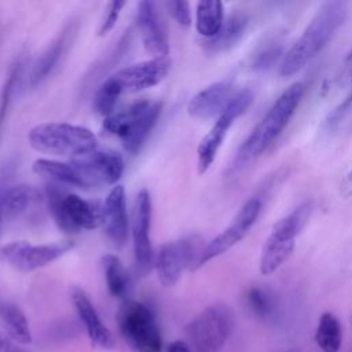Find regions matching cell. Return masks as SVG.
<instances>
[{
  "label": "cell",
  "mask_w": 352,
  "mask_h": 352,
  "mask_svg": "<svg viewBox=\"0 0 352 352\" xmlns=\"http://www.w3.org/2000/svg\"><path fill=\"white\" fill-rule=\"evenodd\" d=\"M234 327V314L223 302L199 312L184 329L192 352H219Z\"/></svg>",
  "instance_id": "7"
},
{
  "label": "cell",
  "mask_w": 352,
  "mask_h": 352,
  "mask_svg": "<svg viewBox=\"0 0 352 352\" xmlns=\"http://www.w3.org/2000/svg\"><path fill=\"white\" fill-rule=\"evenodd\" d=\"M32 169L36 175L51 179L56 183H63L67 186H74L78 188L94 187L85 175L72 162H60L48 158H38L33 162Z\"/></svg>",
  "instance_id": "21"
},
{
  "label": "cell",
  "mask_w": 352,
  "mask_h": 352,
  "mask_svg": "<svg viewBox=\"0 0 352 352\" xmlns=\"http://www.w3.org/2000/svg\"><path fill=\"white\" fill-rule=\"evenodd\" d=\"M204 248V239L199 235H188L160 245L154 253V267L161 285L173 287L186 268L194 271Z\"/></svg>",
  "instance_id": "9"
},
{
  "label": "cell",
  "mask_w": 352,
  "mask_h": 352,
  "mask_svg": "<svg viewBox=\"0 0 352 352\" xmlns=\"http://www.w3.org/2000/svg\"><path fill=\"white\" fill-rule=\"evenodd\" d=\"M28 142L36 151L70 160L98 148V139L91 129L69 122L38 124L29 131Z\"/></svg>",
  "instance_id": "3"
},
{
  "label": "cell",
  "mask_w": 352,
  "mask_h": 352,
  "mask_svg": "<svg viewBox=\"0 0 352 352\" xmlns=\"http://www.w3.org/2000/svg\"><path fill=\"white\" fill-rule=\"evenodd\" d=\"M261 208H263V199L260 197L249 198L242 205L239 212L235 214L232 221L220 234H217L212 241H209L205 245L197 261L195 270L204 267L210 260L224 254L231 248H234L239 241H242L249 232V230L256 224L261 213Z\"/></svg>",
  "instance_id": "11"
},
{
  "label": "cell",
  "mask_w": 352,
  "mask_h": 352,
  "mask_svg": "<svg viewBox=\"0 0 352 352\" xmlns=\"http://www.w3.org/2000/svg\"><path fill=\"white\" fill-rule=\"evenodd\" d=\"M118 99H120V94L107 77L104 81L100 82V85L95 91L92 107L96 114L102 116L103 118H107L114 113V107Z\"/></svg>",
  "instance_id": "29"
},
{
  "label": "cell",
  "mask_w": 352,
  "mask_h": 352,
  "mask_svg": "<svg viewBox=\"0 0 352 352\" xmlns=\"http://www.w3.org/2000/svg\"><path fill=\"white\" fill-rule=\"evenodd\" d=\"M151 231V197L148 190L142 188L135 201L132 219V243L136 271L146 275L154 265V250L150 238Z\"/></svg>",
  "instance_id": "14"
},
{
  "label": "cell",
  "mask_w": 352,
  "mask_h": 352,
  "mask_svg": "<svg viewBox=\"0 0 352 352\" xmlns=\"http://www.w3.org/2000/svg\"><path fill=\"white\" fill-rule=\"evenodd\" d=\"M125 4H126L125 1H109L106 4L104 12H103V18L100 21L99 30H98V34L100 37L109 34L114 29V26L117 25L118 18H120L121 11L125 7Z\"/></svg>",
  "instance_id": "33"
},
{
  "label": "cell",
  "mask_w": 352,
  "mask_h": 352,
  "mask_svg": "<svg viewBox=\"0 0 352 352\" xmlns=\"http://www.w3.org/2000/svg\"><path fill=\"white\" fill-rule=\"evenodd\" d=\"M285 45L280 41H268L261 45L252 56L250 66L256 72H265L272 69L275 65H280L285 56Z\"/></svg>",
  "instance_id": "28"
},
{
  "label": "cell",
  "mask_w": 352,
  "mask_h": 352,
  "mask_svg": "<svg viewBox=\"0 0 352 352\" xmlns=\"http://www.w3.org/2000/svg\"><path fill=\"white\" fill-rule=\"evenodd\" d=\"M0 320L3 329L18 344L28 345L32 342V333L25 314L11 302H0Z\"/></svg>",
  "instance_id": "25"
},
{
  "label": "cell",
  "mask_w": 352,
  "mask_h": 352,
  "mask_svg": "<svg viewBox=\"0 0 352 352\" xmlns=\"http://www.w3.org/2000/svg\"><path fill=\"white\" fill-rule=\"evenodd\" d=\"M348 6L344 1L323 3L301 36L286 51L279 65V73L290 77L309 63L333 38L336 32L346 19Z\"/></svg>",
  "instance_id": "1"
},
{
  "label": "cell",
  "mask_w": 352,
  "mask_h": 352,
  "mask_svg": "<svg viewBox=\"0 0 352 352\" xmlns=\"http://www.w3.org/2000/svg\"><path fill=\"white\" fill-rule=\"evenodd\" d=\"M70 161L85 175L94 187L99 184H118L125 170L122 155L114 150L96 148Z\"/></svg>",
  "instance_id": "16"
},
{
  "label": "cell",
  "mask_w": 352,
  "mask_h": 352,
  "mask_svg": "<svg viewBox=\"0 0 352 352\" xmlns=\"http://www.w3.org/2000/svg\"><path fill=\"white\" fill-rule=\"evenodd\" d=\"M248 25L249 15L245 11H234L224 19L221 29L214 37L204 40V50L208 54H221L231 50L243 37Z\"/></svg>",
  "instance_id": "20"
},
{
  "label": "cell",
  "mask_w": 352,
  "mask_h": 352,
  "mask_svg": "<svg viewBox=\"0 0 352 352\" xmlns=\"http://www.w3.org/2000/svg\"><path fill=\"white\" fill-rule=\"evenodd\" d=\"M351 111H352V91L348 94V96L338 106H336L327 114V117H326V120L323 122V129L327 133H333L334 131L338 129L341 122L349 116Z\"/></svg>",
  "instance_id": "32"
},
{
  "label": "cell",
  "mask_w": 352,
  "mask_h": 352,
  "mask_svg": "<svg viewBox=\"0 0 352 352\" xmlns=\"http://www.w3.org/2000/svg\"><path fill=\"white\" fill-rule=\"evenodd\" d=\"M102 206L106 235L116 246H122L126 242L129 232L125 188L121 184L113 186Z\"/></svg>",
  "instance_id": "18"
},
{
  "label": "cell",
  "mask_w": 352,
  "mask_h": 352,
  "mask_svg": "<svg viewBox=\"0 0 352 352\" xmlns=\"http://www.w3.org/2000/svg\"><path fill=\"white\" fill-rule=\"evenodd\" d=\"M246 305L250 312L257 318H267L274 311V298L263 287L253 286L245 294Z\"/></svg>",
  "instance_id": "30"
},
{
  "label": "cell",
  "mask_w": 352,
  "mask_h": 352,
  "mask_svg": "<svg viewBox=\"0 0 352 352\" xmlns=\"http://www.w3.org/2000/svg\"><path fill=\"white\" fill-rule=\"evenodd\" d=\"M73 248L70 241L34 245L28 241H14L0 248V260L16 271L32 272L62 257Z\"/></svg>",
  "instance_id": "12"
},
{
  "label": "cell",
  "mask_w": 352,
  "mask_h": 352,
  "mask_svg": "<svg viewBox=\"0 0 352 352\" xmlns=\"http://www.w3.org/2000/svg\"><path fill=\"white\" fill-rule=\"evenodd\" d=\"M304 92L305 84L302 81H296L275 99L265 116L241 144L234 161V170L241 169L246 164L258 158L276 140L296 113Z\"/></svg>",
  "instance_id": "2"
},
{
  "label": "cell",
  "mask_w": 352,
  "mask_h": 352,
  "mask_svg": "<svg viewBox=\"0 0 352 352\" xmlns=\"http://www.w3.org/2000/svg\"><path fill=\"white\" fill-rule=\"evenodd\" d=\"M351 323H352V315H351Z\"/></svg>",
  "instance_id": "39"
},
{
  "label": "cell",
  "mask_w": 352,
  "mask_h": 352,
  "mask_svg": "<svg viewBox=\"0 0 352 352\" xmlns=\"http://www.w3.org/2000/svg\"><path fill=\"white\" fill-rule=\"evenodd\" d=\"M136 26L142 44L151 58H165L169 55L166 28L155 1L143 0L138 3Z\"/></svg>",
  "instance_id": "15"
},
{
  "label": "cell",
  "mask_w": 352,
  "mask_h": 352,
  "mask_svg": "<svg viewBox=\"0 0 352 352\" xmlns=\"http://www.w3.org/2000/svg\"><path fill=\"white\" fill-rule=\"evenodd\" d=\"M315 340L323 352L340 351L342 344V329L340 320L331 312L322 314L316 327Z\"/></svg>",
  "instance_id": "26"
},
{
  "label": "cell",
  "mask_w": 352,
  "mask_h": 352,
  "mask_svg": "<svg viewBox=\"0 0 352 352\" xmlns=\"http://www.w3.org/2000/svg\"><path fill=\"white\" fill-rule=\"evenodd\" d=\"M38 197V191L26 184L11 186L0 191V235L4 221L18 217Z\"/></svg>",
  "instance_id": "22"
},
{
  "label": "cell",
  "mask_w": 352,
  "mask_h": 352,
  "mask_svg": "<svg viewBox=\"0 0 352 352\" xmlns=\"http://www.w3.org/2000/svg\"><path fill=\"white\" fill-rule=\"evenodd\" d=\"M102 267L110 294L113 297H124L129 287V278L121 260L116 254H104L102 257Z\"/></svg>",
  "instance_id": "27"
},
{
  "label": "cell",
  "mask_w": 352,
  "mask_h": 352,
  "mask_svg": "<svg viewBox=\"0 0 352 352\" xmlns=\"http://www.w3.org/2000/svg\"><path fill=\"white\" fill-rule=\"evenodd\" d=\"M340 192L344 198L352 197V169L342 177L340 183Z\"/></svg>",
  "instance_id": "37"
},
{
  "label": "cell",
  "mask_w": 352,
  "mask_h": 352,
  "mask_svg": "<svg viewBox=\"0 0 352 352\" xmlns=\"http://www.w3.org/2000/svg\"><path fill=\"white\" fill-rule=\"evenodd\" d=\"M21 70H22V62L16 60L12 67L10 69V73L1 87L0 91V132L3 129V124L6 121L7 117V110L10 107V102H11V96L14 92V88L16 85V81L21 76Z\"/></svg>",
  "instance_id": "31"
},
{
  "label": "cell",
  "mask_w": 352,
  "mask_h": 352,
  "mask_svg": "<svg viewBox=\"0 0 352 352\" xmlns=\"http://www.w3.org/2000/svg\"><path fill=\"white\" fill-rule=\"evenodd\" d=\"M162 111V102L143 99L103 120V129L120 139L129 154H136L154 129Z\"/></svg>",
  "instance_id": "5"
},
{
  "label": "cell",
  "mask_w": 352,
  "mask_h": 352,
  "mask_svg": "<svg viewBox=\"0 0 352 352\" xmlns=\"http://www.w3.org/2000/svg\"><path fill=\"white\" fill-rule=\"evenodd\" d=\"M224 6L219 0H202L195 8V29L205 40L214 37L224 22Z\"/></svg>",
  "instance_id": "24"
},
{
  "label": "cell",
  "mask_w": 352,
  "mask_h": 352,
  "mask_svg": "<svg viewBox=\"0 0 352 352\" xmlns=\"http://www.w3.org/2000/svg\"><path fill=\"white\" fill-rule=\"evenodd\" d=\"M170 69V59L150 58L117 70L109 77L116 89L121 95L138 94L160 84Z\"/></svg>",
  "instance_id": "13"
},
{
  "label": "cell",
  "mask_w": 352,
  "mask_h": 352,
  "mask_svg": "<svg viewBox=\"0 0 352 352\" xmlns=\"http://www.w3.org/2000/svg\"><path fill=\"white\" fill-rule=\"evenodd\" d=\"M72 300L76 307V311L84 323L88 337L92 345L100 349H113L116 346V340L113 333L104 326L102 319L99 318L95 307L92 305L89 297L81 289H73Z\"/></svg>",
  "instance_id": "19"
},
{
  "label": "cell",
  "mask_w": 352,
  "mask_h": 352,
  "mask_svg": "<svg viewBox=\"0 0 352 352\" xmlns=\"http://www.w3.org/2000/svg\"><path fill=\"white\" fill-rule=\"evenodd\" d=\"M164 7L166 8L168 14L177 22L180 26H190L191 25V8L188 1H165Z\"/></svg>",
  "instance_id": "34"
},
{
  "label": "cell",
  "mask_w": 352,
  "mask_h": 352,
  "mask_svg": "<svg viewBox=\"0 0 352 352\" xmlns=\"http://www.w3.org/2000/svg\"><path fill=\"white\" fill-rule=\"evenodd\" d=\"M341 80L346 85H352V48L346 54L344 63H342V72H341Z\"/></svg>",
  "instance_id": "36"
},
{
  "label": "cell",
  "mask_w": 352,
  "mask_h": 352,
  "mask_svg": "<svg viewBox=\"0 0 352 352\" xmlns=\"http://www.w3.org/2000/svg\"><path fill=\"white\" fill-rule=\"evenodd\" d=\"M124 340L135 352H161L162 338L153 311L143 302L125 300L117 312Z\"/></svg>",
  "instance_id": "8"
},
{
  "label": "cell",
  "mask_w": 352,
  "mask_h": 352,
  "mask_svg": "<svg viewBox=\"0 0 352 352\" xmlns=\"http://www.w3.org/2000/svg\"><path fill=\"white\" fill-rule=\"evenodd\" d=\"M254 94L249 88H242L235 91L226 107L216 117L214 124L209 129V132L201 139L197 147V168L198 173L204 175L214 162L217 153L227 136L228 129L234 124V121L241 117L249 106L253 103Z\"/></svg>",
  "instance_id": "10"
},
{
  "label": "cell",
  "mask_w": 352,
  "mask_h": 352,
  "mask_svg": "<svg viewBox=\"0 0 352 352\" xmlns=\"http://www.w3.org/2000/svg\"><path fill=\"white\" fill-rule=\"evenodd\" d=\"M70 29H65L51 44L50 47L43 52V55L37 59V62L33 65V69L29 76V87L34 88L40 85L54 70V67L58 65L67 40H69Z\"/></svg>",
  "instance_id": "23"
},
{
  "label": "cell",
  "mask_w": 352,
  "mask_h": 352,
  "mask_svg": "<svg viewBox=\"0 0 352 352\" xmlns=\"http://www.w3.org/2000/svg\"><path fill=\"white\" fill-rule=\"evenodd\" d=\"M312 210V202L305 201L272 226L260 253L261 275H272L290 258L296 248V238L308 224Z\"/></svg>",
  "instance_id": "4"
},
{
  "label": "cell",
  "mask_w": 352,
  "mask_h": 352,
  "mask_svg": "<svg viewBox=\"0 0 352 352\" xmlns=\"http://www.w3.org/2000/svg\"><path fill=\"white\" fill-rule=\"evenodd\" d=\"M234 95V81L224 78L197 92L187 104V113L198 120L217 117Z\"/></svg>",
  "instance_id": "17"
},
{
  "label": "cell",
  "mask_w": 352,
  "mask_h": 352,
  "mask_svg": "<svg viewBox=\"0 0 352 352\" xmlns=\"http://www.w3.org/2000/svg\"><path fill=\"white\" fill-rule=\"evenodd\" d=\"M47 201L54 221L66 234L103 226V206L98 202L87 201L73 192H62L55 186H48Z\"/></svg>",
  "instance_id": "6"
},
{
  "label": "cell",
  "mask_w": 352,
  "mask_h": 352,
  "mask_svg": "<svg viewBox=\"0 0 352 352\" xmlns=\"http://www.w3.org/2000/svg\"><path fill=\"white\" fill-rule=\"evenodd\" d=\"M0 352H25L16 345V342L8 336V333L0 326Z\"/></svg>",
  "instance_id": "35"
},
{
  "label": "cell",
  "mask_w": 352,
  "mask_h": 352,
  "mask_svg": "<svg viewBox=\"0 0 352 352\" xmlns=\"http://www.w3.org/2000/svg\"><path fill=\"white\" fill-rule=\"evenodd\" d=\"M166 352H192V351H191V348L187 342L177 340V341H173L168 345Z\"/></svg>",
  "instance_id": "38"
}]
</instances>
